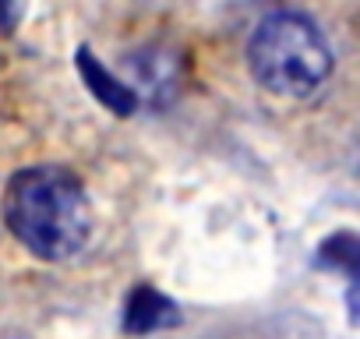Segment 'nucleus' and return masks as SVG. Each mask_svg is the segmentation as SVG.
<instances>
[{"label":"nucleus","instance_id":"nucleus-1","mask_svg":"<svg viewBox=\"0 0 360 339\" xmlns=\"http://www.w3.org/2000/svg\"><path fill=\"white\" fill-rule=\"evenodd\" d=\"M4 223L36 258L64 262L92 237V202L71 170L25 166L4 188Z\"/></svg>","mask_w":360,"mask_h":339},{"label":"nucleus","instance_id":"nucleus-2","mask_svg":"<svg viewBox=\"0 0 360 339\" xmlns=\"http://www.w3.org/2000/svg\"><path fill=\"white\" fill-rule=\"evenodd\" d=\"M248 68L262 89L286 99H307L328 82L335 57L325 32L307 15L276 11L255 25Z\"/></svg>","mask_w":360,"mask_h":339},{"label":"nucleus","instance_id":"nucleus-3","mask_svg":"<svg viewBox=\"0 0 360 339\" xmlns=\"http://www.w3.org/2000/svg\"><path fill=\"white\" fill-rule=\"evenodd\" d=\"M75 68H78L82 82L89 85V92H92L110 113H117V117H131V113L138 110V96H134V89H131L127 82H120L113 71H106V68L96 60V53H92L89 46H78V50H75Z\"/></svg>","mask_w":360,"mask_h":339},{"label":"nucleus","instance_id":"nucleus-4","mask_svg":"<svg viewBox=\"0 0 360 339\" xmlns=\"http://www.w3.org/2000/svg\"><path fill=\"white\" fill-rule=\"evenodd\" d=\"M180 325V311L169 297H162L152 286H134L124 307V332L127 335H148L159 328Z\"/></svg>","mask_w":360,"mask_h":339},{"label":"nucleus","instance_id":"nucleus-5","mask_svg":"<svg viewBox=\"0 0 360 339\" xmlns=\"http://www.w3.org/2000/svg\"><path fill=\"white\" fill-rule=\"evenodd\" d=\"M131 68H138V85L148 92L152 103H166V92H173L176 82H180V64H176V57H169L166 50L138 53V57L131 60Z\"/></svg>","mask_w":360,"mask_h":339},{"label":"nucleus","instance_id":"nucleus-6","mask_svg":"<svg viewBox=\"0 0 360 339\" xmlns=\"http://www.w3.org/2000/svg\"><path fill=\"white\" fill-rule=\"evenodd\" d=\"M321 258V265H335V269H342L353 283H356V255H360V248H356V237L353 234H335L332 241H325L321 244V251H318Z\"/></svg>","mask_w":360,"mask_h":339},{"label":"nucleus","instance_id":"nucleus-7","mask_svg":"<svg viewBox=\"0 0 360 339\" xmlns=\"http://www.w3.org/2000/svg\"><path fill=\"white\" fill-rule=\"evenodd\" d=\"M25 11V0H0V32H11Z\"/></svg>","mask_w":360,"mask_h":339}]
</instances>
